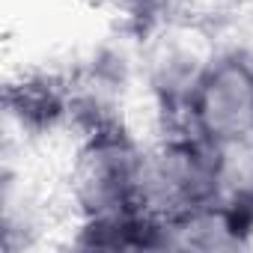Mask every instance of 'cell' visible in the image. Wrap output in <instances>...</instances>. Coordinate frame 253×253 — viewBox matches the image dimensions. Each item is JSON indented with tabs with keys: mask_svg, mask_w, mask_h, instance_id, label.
Segmentation results:
<instances>
[{
	"mask_svg": "<svg viewBox=\"0 0 253 253\" xmlns=\"http://www.w3.org/2000/svg\"><path fill=\"white\" fill-rule=\"evenodd\" d=\"M98 3L110 6L116 15H122L131 27L149 30V27L164 24L176 12V6L182 3V0H98Z\"/></svg>",
	"mask_w": 253,
	"mask_h": 253,
	"instance_id": "obj_5",
	"label": "cell"
},
{
	"mask_svg": "<svg viewBox=\"0 0 253 253\" xmlns=\"http://www.w3.org/2000/svg\"><path fill=\"white\" fill-rule=\"evenodd\" d=\"M220 200L217 149L191 131H164L146 149V209L167 223Z\"/></svg>",
	"mask_w": 253,
	"mask_h": 253,
	"instance_id": "obj_3",
	"label": "cell"
},
{
	"mask_svg": "<svg viewBox=\"0 0 253 253\" xmlns=\"http://www.w3.org/2000/svg\"><path fill=\"white\" fill-rule=\"evenodd\" d=\"M6 116L24 137L54 134L75 119V84L48 72L21 75L6 86Z\"/></svg>",
	"mask_w": 253,
	"mask_h": 253,
	"instance_id": "obj_4",
	"label": "cell"
},
{
	"mask_svg": "<svg viewBox=\"0 0 253 253\" xmlns=\"http://www.w3.org/2000/svg\"><path fill=\"white\" fill-rule=\"evenodd\" d=\"M146 149L122 119H107L81 131L72 164V200L78 220L131 214L146 209Z\"/></svg>",
	"mask_w": 253,
	"mask_h": 253,
	"instance_id": "obj_1",
	"label": "cell"
},
{
	"mask_svg": "<svg viewBox=\"0 0 253 253\" xmlns=\"http://www.w3.org/2000/svg\"><path fill=\"white\" fill-rule=\"evenodd\" d=\"M214 149L253 137V48H220L203 57L179 122Z\"/></svg>",
	"mask_w": 253,
	"mask_h": 253,
	"instance_id": "obj_2",
	"label": "cell"
}]
</instances>
